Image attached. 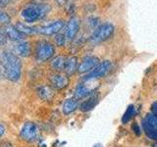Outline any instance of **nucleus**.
Here are the masks:
<instances>
[{"mask_svg":"<svg viewBox=\"0 0 157 147\" xmlns=\"http://www.w3.org/2000/svg\"><path fill=\"white\" fill-rule=\"evenodd\" d=\"M0 63L4 76L10 81H17L22 75V62L20 58L12 52H0Z\"/></svg>","mask_w":157,"mask_h":147,"instance_id":"1","label":"nucleus"},{"mask_svg":"<svg viewBox=\"0 0 157 147\" xmlns=\"http://www.w3.org/2000/svg\"><path fill=\"white\" fill-rule=\"evenodd\" d=\"M49 8L47 5L34 4L24 8L21 12V17L27 23H33L37 20L41 19L48 13Z\"/></svg>","mask_w":157,"mask_h":147,"instance_id":"2","label":"nucleus"},{"mask_svg":"<svg viewBox=\"0 0 157 147\" xmlns=\"http://www.w3.org/2000/svg\"><path fill=\"white\" fill-rule=\"evenodd\" d=\"M115 28L110 23H105L100 24L95 28L92 36H90V42L93 44H98L109 39L114 33Z\"/></svg>","mask_w":157,"mask_h":147,"instance_id":"3","label":"nucleus"},{"mask_svg":"<svg viewBox=\"0 0 157 147\" xmlns=\"http://www.w3.org/2000/svg\"><path fill=\"white\" fill-rule=\"evenodd\" d=\"M55 53V48L50 42L41 40L36 46V58L40 62L48 61Z\"/></svg>","mask_w":157,"mask_h":147,"instance_id":"4","label":"nucleus"},{"mask_svg":"<svg viewBox=\"0 0 157 147\" xmlns=\"http://www.w3.org/2000/svg\"><path fill=\"white\" fill-rule=\"evenodd\" d=\"M111 68H112V63L110 61H108V60L103 61L98 64L92 71L88 73L87 75L83 77V81H90V80H94V78L104 77L110 72Z\"/></svg>","mask_w":157,"mask_h":147,"instance_id":"5","label":"nucleus"},{"mask_svg":"<svg viewBox=\"0 0 157 147\" xmlns=\"http://www.w3.org/2000/svg\"><path fill=\"white\" fill-rule=\"evenodd\" d=\"M64 26H65V22L63 20H57V21H54L53 23L38 28L36 29V32L42 34V36H54V34L60 32L61 29H63Z\"/></svg>","mask_w":157,"mask_h":147,"instance_id":"6","label":"nucleus"},{"mask_svg":"<svg viewBox=\"0 0 157 147\" xmlns=\"http://www.w3.org/2000/svg\"><path fill=\"white\" fill-rule=\"evenodd\" d=\"M38 134V127L37 126L32 122L25 123L22 126L21 130H20V135L26 141H33Z\"/></svg>","mask_w":157,"mask_h":147,"instance_id":"7","label":"nucleus"},{"mask_svg":"<svg viewBox=\"0 0 157 147\" xmlns=\"http://www.w3.org/2000/svg\"><path fill=\"white\" fill-rule=\"evenodd\" d=\"M81 21L78 17H72L66 26L65 29V37L68 40H72L76 37L78 31H80Z\"/></svg>","mask_w":157,"mask_h":147,"instance_id":"8","label":"nucleus"},{"mask_svg":"<svg viewBox=\"0 0 157 147\" xmlns=\"http://www.w3.org/2000/svg\"><path fill=\"white\" fill-rule=\"evenodd\" d=\"M98 64H99V59L95 56H86L83 58L82 62L80 64V66L78 67V72L80 74L90 73L92 71Z\"/></svg>","mask_w":157,"mask_h":147,"instance_id":"9","label":"nucleus"},{"mask_svg":"<svg viewBox=\"0 0 157 147\" xmlns=\"http://www.w3.org/2000/svg\"><path fill=\"white\" fill-rule=\"evenodd\" d=\"M49 81H50L52 87L56 88V89H63L69 85V77L66 75L58 73L49 77Z\"/></svg>","mask_w":157,"mask_h":147,"instance_id":"10","label":"nucleus"},{"mask_svg":"<svg viewBox=\"0 0 157 147\" xmlns=\"http://www.w3.org/2000/svg\"><path fill=\"white\" fill-rule=\"evenodd\" d=\"M4 33L7 38H10L13 41L21 42L25 39V34H23L21 32H19L18 29L13 26H6L4 28Z\"/></svg>","mask_w":157,"mask_h":147,"instance_id":"11","label":"nucleus"},{"mask_svg":"<svg viewBox=\"0 0 157 147\" xmlns=\"http://www.w3.org/2000/svg\"><path fill=\"white\" fill-rule=\"evenodd\" d=\"M98 101H99V95H98L97 93H94V94H92L88 99H86V101H83L82 103L80 105V109L82 112L90 111L97 105Z\"/></svg>","mask_w":157,"mask_h":147,"instance_id":"12","label":"nucleus"},{"mask_svg":"<svg viewBox=\"0 0 157 147\" xmlns=\"http://www.w3.org/2000/svg\"><path fill=\"white\" fill-rule=\"evenodd\" d=\"M15 52L21 57H29L32 54V46L29 42L21 41L15 46Z\"/></svg>","mask_w":157,"mask_h":147,"instance_id":"13","label":"nucleus"},{"mask_svg":"<svg viewBox=\"0 0 157 147\" xmlns=\"http://www.w3.org/2000/svg\"><path fill=\"white\" fill-rule=\"evenodd\" d=\"M78 71V58L73 56L67 59L65 69H64V72H65L66 76H72Z\"/></svg>","mask_w":157,"mask_h":147,"instance_id":"14","label":"nucleus"},{"mask_svg":"<svg viewBox=\"0 0 157 147\" xmlns=\"http://www.w3.org/2000/svg\"><path fill=\"white\" fill-rule=\"evenodd\" d=\"M78 107V101L76 98H69V99L65 100V102L63 103L62 110L65 115H69L75 111Z\"/></svg>","mask_w":157,"mask_h":147,"instance_id":"15","label":"nucleus"},{"mask_svg":"<svg viewBox=\"0 0 157 147\" xmlns=\"http://www.w3.org/2000/svg\"><path fill=\"white\" fill-rule=\"evenodd\" d=\"M67 59L68 58L66 56H63V55L56 56L55 58L52 59L51 67L54 69V70L59 72V73L64 71V69H65V65H66V62H67Z\"/></svg>","mask_w":157,"mask_h":147,"instance_id":"16","label":"nucleus"},{"mask_svg":"<svg viewBox=\"0 0 157 147\" xmlns=\"http://www.w3.org/2000/svg\"><path fill=\"white\" fill-rule=\"evenodd\" d=\"M37 93H38V95L40 96V98L42 100H46V101L51 100L53 98V96H54L53 89L50 86H47V85L39 87L37 89Z\"/></svg>","mask_w":157,"mask_h":147,"instance_id":"17","label":"nucleus"},{"mask_svg":"<svg viewBox=\"0 0 157 147\" xmlns=\"http://www.w3.org/2000/svg\"><path fill=\"white\" fill-rule=\"evenodd\" d=\"M91 93L90 89L88 88L86 85H83V83H82V85H78L76 88L75 90V98L77 100L78 99H82V98H85L86 96H88Z\"/></svg>","mask_w":157,"mask_h":147,"instance_id":"18","label":"nucleus"},{"mask_svg":"<svg viewBox=\"0 0 157 147\" xmlns=\"http://www.w3.org/2000/svg\"><path fill=\"white\" fill-rule=\"evenodd\" d=\"M15 28H16L19 32H21L23 34H25V36H26V34H32L36 32V28L28 27L27 24H25L23 23H18L16 26H15Z\"/></svg>","mask_w":157,"mask_h":147,"instance_id":"19","label":"nucleus"},{"mask_svg":"<svg viewBox=\"0 0 157 147\" xmlns=\"http://www.w3.org/2000/svg\"><path fill=\"white\" fill-rule=\"evenodd\" d=\"M135 114H136L135 106L134 105H130L129 107H128L127 111L125 112L124 116H123V118H122V123H123V124H127V123L135 116Z\"/></svg>","mask_w":157,"mask_h":147,"instance_id":"20","label":"nucleus"},{"mask_svg":"<svg viewBox=\"0 0 157 147\" xmlns=\"http://www.w3.org/2000/svg\"><path fill=\"white\" fill-rule=\"evenodd\" d=\"M144 125L152 127V129H157V114L147 115L144 122Z\"/></svg>","mask_w":157,"mask_h":147,"instance_id":"21","label":"nucleus"},{"mask_svg":"<svg viewBox=\"0 0 157 147\" xmlns=\"http://www.w3.org/2000/svg\"><path fill=\"white\" fill-rule=\"evenodd\" d=\"M144 129L145 130L146 135L148 136L149 138L153 140H157V129H152V127H149L145 125H144Z\"/></svg>","mask_w":157,"mask_h":147,"instance_id":"22","label":"nucleus"},{"mask_svg":"<svg viewBox=\"0 0 157 147\" xmlns=\"http://www.w3.org/2000/svg\"><path fill=\"white\" fill-rule=\"evenodd\" d=\"M10 22H11V18H10L9 15L0 9V24H10Z\"/></svg>","mask_w":157,"mask_h":147,"instance_id":"23","label":"nucleus"},{"mask_svg":"<svg viewBox=\"0 0 157 147\" xmlns=\"http://www.w3.org/2000/svg\"><path fill=\"white\" fill-rule=\"evenodd\" d=\"M55 43L57 46H64L66 43V37L64 34H57L55 37Z\"/></svg>","mask_w":157,"mask_h":147,"instance_id":"24","label":"nucleus"},{"mask_svg":"<svg viewBox=\"0 0 157 147\" xmlns=\"http://www.w3.org/2000/svg\"><path fill=\"white\" fill-rule=\"evenodd\" d=\"M7 42V37L5 36L4 32L0 28V45H4Z\"/></svg>","mask_w":157,"mask_h":147,"instance_id":"25","label":"nucleus"},{"mask_svg":"<svg viewBox=\"0 0 157 147\" xmlns=\"http://www.w3.org/2000/svg\"><path fill=\"white\" fill-rule=\"evenodd\" d=\"M132 130L135 131V134L136 135H140V126H139V125L136 124V123H134V125L132 126Z\"/></svg>","mask_w":157,"mask_h":147,"instance_id":"26","label":"nucleus"},{"mask_svg":"<svg viewBox=\"0 0 157 147\" xmlns=\"http://www.w3.org/2000/svg\"><path fill=\"white\" fill-rule=\"evenodd\" d=\"M0 147H13L12 143L9 141H3L0 143Z\"/></svg>","mask_w":157,"mask_h":147,"instance_id":"27","label":"nucleus"},{"mask_svg":"<svg viewBox=\"0 0 157 147\" xmlns=\"http://www.w3.org/2000/svg\"><path fill=\"white\" fill-rule=\"evenodd\" d=\"M4 134H5V126L2 124H0V138L4 135Z\"/></svg>","mask_w":157,"mask_h":147,"instance_id":"28","label":"nucleus"},{"mask_svg":"<svg viewBox=\"0 0 157 147\" xmlns=\"http://www.w3.org/2000/svg\"><path fill=\"white\" fill-rule=\"evenodd\" d=\"M151 111L154 113V114H157V102L153 103L151 106Z\"/></svg>","mask_w":157,"mask_h":147,"instance_id":"29","label":"nucleus"},{"mask_svg":"<svg viewBox=\"0 0 157 147\" xmlns=\"http://www.w3.org/2000/svg\"><path fill=\"white\" fill-rule=\"evenodd\" d=\"M8 0H0V7H4L5 5L8 4Z\"/></svg>","mask_w":157,"mask_h":147,"instance_id":"30","label":"nucleus"},{"mask_svg":"<svg viewBox=\"0 0 157 147\" xmlns=\"http://www.w3.org/2000/svg\"><path fill=\"white\" fill-rule=\"evenodd\" d=\"M93 147H103V146H102V144H100V143H97V144H95Z\"/></svg>","mask_w":157,"mask_h":147,"instance_id":"31","label":"nucleus"},{"mask_svg":"<svg viewBox=\"0 0 157 147\" xmlns=\"http://www.w3.org/2000/svg\"><path fill=\"white\" fill-rule=\"evenodd\" d=\"M0 77H1V73H0Z\"/></svg>","mask_w":157,"mask_h":147,"instance_id":"32","label":"nucleus"},{"mask_svg":"<svg viewBox=\"0 0 157 147\" xmlns=\"http://www.w3.org/2000/svg\"><path fill=\"white\" fill-rule=\"evenodd\" d=\"M8 1H10V0H8Z\"/></svg>","mask_w":157,"mask_h":147,"instance_id":"33","label":"nucleus"}]
</instances>
